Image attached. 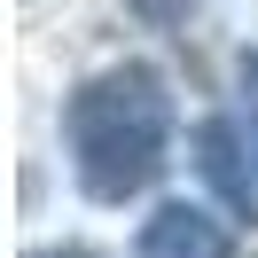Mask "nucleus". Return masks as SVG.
<instances>
[{
  "label": "nucleus",
  "mask_w": 258,
  "mask_h": 258,
  "mask_svg": "<svg viewBox=\"0 0 258 258\" xmlns=\"http://www.w3.org/2000/svg\"><path fill=\"white\" fill-rule=\"evenodd\" d=\"M133 8H141V16H157V24H172L180 8H188V0H133Z\"/></svg>",
  "instance_id": "nucleus-2"
},
{
  "label": "nucleus",
  "mask_w": 258,
  "mask_h": 258,
  "mask_svg": "<svg viewBox=\"0 0 258 258\" xmlns=\"http://www.w3.org/2000/svg\"><path fill=\"white\" fill-rule=\"evenodd\" d=\"M71 141H79V164L102 196L133 188V180L157 164V141H164V94L149 71H110L79 94L71 110Z\"/></svg>",
  "instance_id": "nucleus-1"
}]
</instances>
